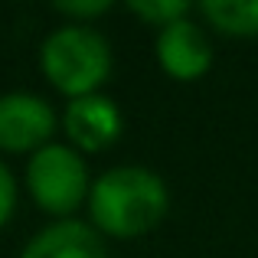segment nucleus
<instances>
[{
    "instance_id": "obj_1",
    "label": "nucleus",
    "mask_w": 258,
    "mask_h": 258,
    "mask_svg": "<svg viewBox=\"0 0 258 258\" xmlns=\"http://www.w3.org/2000/svg\"><path fill=\"white\" fill-rule=\"evenodd\" d=\"M85 206L98 235L131 242L154 232L164 222L167 209H170V189L160 173L124 164L92 180Z\"/></svg>"
},
{
    "instance_id": "obj_2",
    "label": "nucleus",
    "mask_w": 258,
    "mask_h": 258,
    "mask_svg": "<svg viewBox=\"0 0 258 258\" xmlns=\"http://www.w3.org/2000/svg\"><path fill=\"white\" fill-rule=\"evenodd\" d=\"M111 46L88 23H66L52 30L39 46V69L66 98L95 95L111 79Z\"/></svg>"
},
{
    "instance_id": "obj_3",
    "label": "nucleus",
    "mask_w": 258,
    "mask_h": 258,
    "mask_svg": "<svg viewBox=\"0 0 258 258\" xmlns=\"http://www.w3.org/2000/svg\"><path fill=\"white\" fill-rule=\"evenodd\" d=\"M88 189H92L88 164L76 147L49 141L36 154H30V160H26V193L33 196V203L46 216L72 219V213L82 203H88Z\"/></svg>"
},
{
    "instance_id": "obj_4",
    "label": "nucleus",
    "mask_w": 258,
    "mask_h": 258,
    "mask_svg": "<svg viewBox=\"0 0 258 258\" xmlns=\"http://www.w3.org/2000/svg\"><path fill=\"white\" fill-rule=\"evenodd\" d=\"M56 111L43 95L4 92L0 95V151L4 154H36L56 134Z\"/></svg>"
},
{
    "instance_id": "obj_5",
    "label": "nucleus",
    "mask_w": 258,
    "mask_h": 258,
    "mask_svg": "<svg viewBox=\"0 0 258 258\" xmlns=\"http://www.w3.org/2000/svg\"><path fill=\"white\" fill-rule=\"evenodd\" d=\"M62 131L69 138V147L79 154H101L111 144H118L124 134V114L118 101L95 92L85 98H72L62 111Z\"/></svg>"
},
{
    "instance_id": "obj_6",
    "label": "nucleus",
    "mask_w": 258,
    "mask_h": 258,
    "mask_svg": "<svg viewBox=\"0 0 258 258\" xmlns=\"http://www.w3.org/2000/svg\"><path fill=\"white\" fill-rule=\"evenodd\" d=\"M157 66L176 82H200L213 66V43L193 17L157 33Z\"/></svg>"
},
{
    "instance_id": "obj_7",
    "label": "nucleus",
    "mask_w": 258,
    "mask_h": 258,
    "mask_svg": "<svg viewBox=\"0 0 258 258\" xmlns=\"http://www.w3.org/2000/svg\"><path fill=\"white\" fill-rule=\"evenodd\" d=\"M20 258H108V252L92 222L56 219L26 242Z\"/></svg>"
},
{
    "instance_id": "obj_8",
    "label": "nucleus",
    "mask_w": 258,
    "mask_h": 258,
    "mask_svg": "<svg viewBox=\"0 0 258 258\" xmlns=\"http://www.w3.org/2000/svg\"><path fill=\"white\" fill-rule=\"evenodd\" d=\"M196 10L216 33L239 39L258 36V0H203Z\"/></svg>"
},
{
    "instance_id": "obj_9",
    "label": "nucleus",
    "mask_w": 258,
    "mask_h": 258,
    "mask_svg": "<svg viewBox=\"0 0 258 258\" xmlns=\"http://www.w3.org/2000/svg\"><path fill=\"white\" fill-rule=\"evenodd\" d=\"M127 10L144 26H154V30L160 33V30H167V26L186 20L189 13H193V4H186V0H134V4H127Z\"/></svg>"
},
{
    "instance_id": "obj_10",
    "label": "nucleus",
    "mask_w": 258,
    "mask_h": 258,
    "mask_svg": "<svg viewBox=\"0 0 258 258\" xmlns=\"http://www.w3.org/2000/svg\"><path fill=\"white\" fill-rule=\"evenodd\" d=\"M13 209H17V176L0 160V229L13 219Z\"/></svg>"
},
{
    "instance_id": "obj_11",
    "label": "nucleus",
    "mask_w": 258,
    "mask_h": 258,
    "mask_svg": "<svg viewBox=\"0 0 258 258\" xmlns=\"http://www.w3.org/2000/svg\"><path fill=\"white\" fill-rule=\"evenodd\" d=\"M56 10L62 17H72V23H85L92 17H101V13L111 10L108 0H72V4H56Z\"/></svg>"
}]
</instances>
